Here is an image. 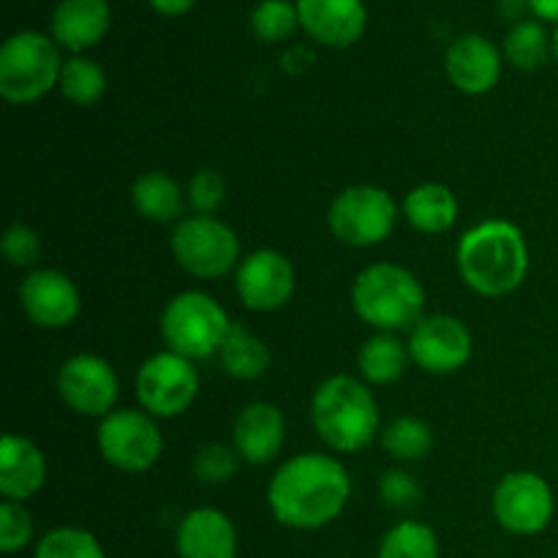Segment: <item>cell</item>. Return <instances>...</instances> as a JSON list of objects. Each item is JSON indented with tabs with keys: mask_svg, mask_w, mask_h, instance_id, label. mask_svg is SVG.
Here are the masks:
<instances>
[{
	"mask_svg": "<svg viewBox=\"0 0 558 558\" xmlns=\"http://www.w3.org/2000/svg\"><path fill=\"white\" fill-rule=\"evenodd\" d=\"M529 5L539 20L558 22V0H529Z\"/></svg>",
	"mask_w": 558,
	"mask_h": 558,
	"instance_id": "39",
	"label": "cell"
},
{
	"mask_svg": "<svg viewBox=\"0 0 558 558\" xmlns=\"http://www.w3.org/2000/svg\"><path fill=\"white\" fill-rule=\"evenodd\" d=\"M445 69L458 90L466 96H483L499 82L501 54L494 41L480 33H466L447 47Z\"/></svg>",
	"mask_w": 558,
	"mask_h": 558,
	"instance_id": "17",
	"label": "cell"
},
{
	"mask_svg": "<svg viewBox=\"0 0 558 558\" xmlns=\"http://www.w3.org/2000/svg\"><path fill=\"white\" fill-rule=\"evenodd\" d=\"M234 450L251 466H265L281 452L287 441V420L270 401H254L234 420Z\"/></svg>",
	"mask_w": 558,
	"mask_h": 558,
	"instance_id": "18",
	"label": "cell"
},
{
	"mask_svg": "<svg viewBox=\"0 0 558 558\" xmlns=\"http://www.w3.org/2000/svg\"><path fill=\"white\" fill-rule=\"evenodd\" d=\"M3 256L14 267H31L41 256V238L27 223H11L3 234Z\"/></svg>",
	"mask_w": 558,
	"mask_h": 558,
	"instance_id": "36",
	"label": "cell"
},
{
	"mask_svg": "<svg viewBox=\"0 0 558 558\" xmlns=\"http://www.w3.org/2000/svg\"><path fill=\"white\" fill-rule=\"evenodd\" d=\"M396 202L379 185H349L332 199L330 216H327L330 232L354 248L385 243L396 229Z\"/></svg>",
	"mask_w": 558,
	"mask_h": 558,
	"instance_id": "7",
	"label": "cell"
},
{
	"mask_svg": "<svg viewBox=\"0 0 558 558\" xmlns=\"http://www.w3.org/2000/svg\"><path fill=\"white\" fill-rule=\"evenodd\" d=\"M403 216L409 227L423 234H445L458 221V199L447 185L423 183L403 199Z\"/></svg>",
	"mask_w": 558,
	"mask_h": 558,
	"instance_id": "22",
	"label": "cell"
},
{
	"mask_svg": "<svg viewBox=\"0 0 558 558\" xmlns=\"http://www.w3.org/2000/svg\"><path fill=\"white\" fill-rule=\"evenodd\" d=\"M229 322L227 311L205 292H183L167 303L161 314V336L169 352L189 360H205L221 352Z\"/></svg>",
	"mask_w": 558,
	"mask_h": 558,
	"instance_id": "6",
	"label": "cell"
},
{
	"mask_svg": "<svg viewBox=\"0 0 558 558\" xmlns=\"http://www.w3.org/2000/svg\"><path fill=\"white\" fill-rule=\"evenodd\" d=\"M300 27L325 47H352L368 25L363 0H298Z\"/></svg>",
	"mask_w": 558,
	"mask_h": 558,
	"instance_id": "16",
	"label": "cell"
},
{
	"mask_svg": "<svg viewBox=\"0 0 558 558\" xmlns=\"http://www.w3.org/2000/svg\"><path fill=\"white\" fill-rule=\"evenodd\" d=\"M47 483V461L44 452L31 439L16 434H5L0 441V494L5 501H20L38 494Z\"/></svg>",
	"mask_w": 558,
	"mask_h": 558,
	"instance_id": "20",
	"label": "cell"
},
{
	"mask_svg": "<svg viewBox=\"0 0 558 558\" xmlns=\"http://www.w3.org/2000/svg\"><path fill=\"white\" fill-rule=\"evenodd\" d=\"M550 41H554V54H556V60H558V25H556L554 36H550Z\"/></svg>",
	"mask_w": 558,
	"mask_h": 558,
	"instance_id": "40",
	"label": "cell"
},
{
	"mask_svg": "<svg viewBox=\"0 0 558 558\" xmlns=\"http://www.w3.org/2000/svg\"><path fill=\"white\" fill-rule=\"evenodd\" d=\"M300 25L298 5L289 0H262L251 14V27L262 41H283L292 36Z\"/></svg>",
	"mask_w": 558,
	"mask_h": 558,
	"instance_id": "31",
	"label": "cell"
},
{
	"mask_svg": "<svg viewBox=\"0 0 558 558\" xmlns=\"http://www.w3.org/2000/svg\"><path fill=\"white\" fill-rule=\"evenodd\" d=\"M240 461H243V458H240V452L234 450V447L213 441V445H205L196 450L194 474L202 480V483L221 485V483H229V480L238 474Z\"/></svg>",
	"mask_w": 558,
	"mask_h": 558,
	"instance_id": "32",
	"label": "cell"
},
{
	"mask_svg": "<svg viewBox=\"0 0 558 558\" xmlns=\"http://www.w3.org/2000/svg\"><path fill=\"white\" fill-rule=\"evenodd\" d=\"M354 314L379 332H401L423 319L425 289L407 267L368 265L352 283Z\"/></svg>",
	"mask_w": 558,
	"mask_h": 558,
	"instance_id": "4",
	"label": "cell"
},
{
	"mask_svg": "<svg viewBox=\"0 0 558 558\" xmlns=\"http://www.w3.org/2000/svg\"><path fill=\"white\" fill-rule=\"evenodd\" d=\"M381 447L396 461H423L434 447V430L420 417H396L381 428Z\"/></svg>",
	"mask_w": 558,
	"mask_h": 558,
	"instance_id": "26",
	"label": "cell"
},
{
	"mask_svg": "<svg viewBox=\"0 0 558 558\" xmlns=\"http://www.w3.org/2000/svg\"><path fill=\"white\" fill-rule=\"evenodd\" d=\"M221 357L223 371H227L232 379H259L267 368H270V349L262 338H256L248 327L234 325L229 327L227 338H223V347L218 352Z\"/></svg>",
	"mask_w": 558,
	"mask_h": 558,
	"instance_id": "25",
	"label": "cell"
},
{
	"mask_svg": "<svg viewBox=\"0 0 558 558\" xmlns=\"http://www.w3.org/2000/svg\"><path fill=\"white\" fill-rule=\"evenodd\" d=\"M199 396V374L183 354L158 352L136 374V398L150 417H178Z\"/></svg>",
	"mask_w": 558,
	"mask_h": 558,
	"instance_id": "10",
	"label": "cell"
},
{
	"mask_svg": "<svg viewBox=\"0 0 558 558\" xmlns=\"http://www.w3.org/2000/svg\"><path fill=\"white\" fill-rule=\"evenodd\" d=\"M409 360H412L409 343H403L396 332H376L363 343L357 354L365 385H392L403 376Z\"/></svg>",
	"mask_w": 558,
	"mask_h": 558,
	"instance_id": "24",
	"label": "cell"
},
{
	"mask_svg": "<svg viewBox=\"0 0 558 558\" xmlns=\"http://www.w3.org/2000/svg\"><path fill=\"white\" fill-rule=\"evenodd\" d=\"M409 354L425 374H456L472 357V332L450 314L423 316L409 336Z\"/></svg>",
	"mask_w": 558,
	"mask_h": 558,
	"instance_id": "13",
	"label": "cell"
},
{
	"mask_svg": "<svg viewBox=\"0 0 558 558\" xmlns=\"http://www.w3.org/2000/svg\"><path fill=\"white\" fill-rule=\"evenodd\" d=\"M490 507H494V518L501 529H507L510 534H521V537H532L550 526L556 499L548 480L539 477L537 472H512L496 485Z\"/></svg>",
	"mask_w": 558,
	"mask_h": 558,
	"instance_id": "11",
	"label": "cell"
},
{
	"mask_svg": "<svg viewBox=\"0 0 558 558\" xmlns=\"http://www.w3.org/2000/svg\"><path fill=\"white\" fill-rule=\"evenodd\" d=\"M33 539V518L20 501H3L0 505V550L16 554Z\"/></svg>",
	"mask_w": 558,
	"mask_h": 558,
	"instance_id": "33",
	"label": "cell"
},
{
	"mask_svg": "<svg viewBox=\"0 0 558 558\" xmlns=\"http://www.w3.org/2000/svg\"><path fill=\"white\" fill-rule=\"evenodd\" d=\"M532 9L529 5V0H499V14L505 16V20H512V25L515 22H523V14Z\"/></svg>",
	"mask_w": 558,
	"mask_h": 558,
	"instance_id": "37",
	"label": "cell"
},
{
	"mask_svg": "<svg viewBox=\"0 0 558 558\" xmlns=\"http://www.w3.org/2000/svg\"><path fill=\"white\" fill-rule=\"evenodd\" d=\"M58 44L36 31H20L0 47V96L9 104H33L60 82Z\"/></svg>",
	"mask_w": 558,
	"mask_h": 558,
	"instance_id": "5",
	"label": "cell"
},
{
	"mask_svg": "<svg viewBox=\"0 0 558 558\" xmlns=\"http://www.w3.org/2000/svg\"><path fill=\"white\" fill-rule=\"evenodd\" d=\"M194 3L196 0H150L153 9L161 11V14H167V16L185 14V11H189Z\"/></svg>",
	"mask_w": 558,
	"mask_h": 558,
	"instance_id": "38",
	"label": "cell"
},
{
	"mask_svg": "<svg viewBox=\"0 0 558 558\" xmlns=\"http://www.w3.org/2000/svg\"><path fill=\"white\" fill-rule=\"evenodd\" d=\"M172 254L194 278H221L240 262V240L232 229L213 216H191L178 221L172 232Z\"/></svg>",
	"mask_w": 558,
	"mask_h": 558,
	"instance_id": "8",
	"label": "cell"
},
{
	"mask_svg": "<svg viewBox=\"0 0 558 558\" xmlns=\"http://www.w3.org/2000/svg\"><path fill=\"white\" fill-rule=\"evenodd\" d=\"M109 20L107 0H60L52 11V36L60 47L82 52L107 36Z\"/></svg>",
	"mask_w": 558,
	"mask_h": 558,
	"instance_id": "21",
	"label": "cell"
},
{
	"mask_svg": "<svg viewBox=\"0 0 558 558\" xmlns=\"http://www.w3.org/2000/svg\"><path fill=\"white\" fill-rule=\"evenodd\" d=\"M379 496L387 510H412L423 499V488H420V483L409 472L390 469V472L381 474Z\"/></svg>",
	"mask_w": 558,
	"mask_h": 558,
	"instance_id": "34",
	"label": "cell"
},
{
	"mask_svg": "<svg viewBox=\"0 0 558 558\" xmlns=\"http://www.w3.org/2000/svg\"><path fill=\"white\" fill-rule=\"evenodd\" d=\"M63 98H69L76 107H90L98 98L107 93V74L96 60L85 58V54H74V58L63 60L58 82Z\"/></svg>",
	"mask_w": 558,
	"mask_h": 558,
	"instance_id": "28",
	"label": "cell"
},
{
	"mask_svg": "<svg viewBox=\"0 0 558 558\" xmlns=\"http://www.w3.org/2000/svg\"><path fill=\"white\" fill-rule=\"evenodd\" d=\"M223 196H227V183L218 172L213 169H202L194 178L189 180V191H185V199L194 207L196 216H213L218 207L223 205Z\"/></svg>",
	"mask_w": 558,
	"mask_h": 558,
	"instance_id": "35",
	"label": "cell"
},
{
	"mask_svg": "<svg viewBox=\"0 0 558 558\" xmlns=\"http://www.w3.org/2000/svg\"><path fill=\"white\" fill-rule=\"evenodd\" d=\"M349 496V472L341 461L322 452L289 458L267 485V505L276 521L298 532H316L336 521L347 510Z\"/></svg>",
	"mask_w": 558,
	"mask_h": 558,
	"instance_id": "1",
	"label": "cell"
},
{
	"mask_svg": "<svg viewBox=\"0 0 558 558\" xmlns=\"http://www.w3.org/2000/svg\"><path fill=\"white\" fill-rule=\"evenodd\" d=\"M131 199L140 210L142 218L153 223H174L183 221V205L185 194L180 191L178 180L169 178L167 172H145L136 178L134 189H131Z\"/></svg>",
	"mask_w": 558,
	"mask_h": 558,
	"instance_id": "23",
	"label": "cell"
},
{
	"mask_svg": "<svg viewBox=\"0 0 558 558\" xmlns=\"http://www.w3.org/2000/svg\"><path fill=\"white\" fill-rule=\"evenodd\" d=\"M22 311L44 330H63L80 316V289L60 270H33L20 287Z\"/></svg>",
	"mask_w": 558,
	"mask_h": 558,
	"instance_id": "15",
	"label": "cell"
},
{
	"mask_svg": "<svg viewBox=\"0 0 558 558\" xmlns=\"http://www.w3.org/2000/svg\"><path fill=\"white\" fill-rule=\"evenodd\" d=\"M311 420L330 450L360 452L379 434V403L368 385L354 376H330L311 401Z\"/></svg>",
	"mask_w": 558,
	"mask_h": 558,
	"instance_id": "3",
	"label": "cell"
},
{
	"mask_svg": "<svg viewBox=\"0 0 558 558\" xmlns=\"http://www.w3.org/2000/svg\"><path fill=\"white\" fill-rule=\"evenodd\" d=\"M98 450L109 466L129 474H142L158 463L163 436L156 417L140 409H118L98 425Z\"/></svg>",
	"mask_w": 558,
	"mask_h": 558,
	"instance_id": "9",
	"label": "cell"
},
{
	"mask_svg": "<svg viewBox=\"0 0 558 558\" xmlns=\"http://www.w3.org/2000/svg\"><path fill=\"white\" fill-rule=\"evenodd\" d=\"M379 558H439V537L420 521H401L379 543Z\"/></svg>",
	"mask_w": 558,
	"mask_h": 558,
	"instance_id": "29",
	"label": "cell"
},
{
	"mask_svg": "<svg viewBox=\"0 0 558 558\" xmlns=\"http://www.w3.org/2000/svg\"><path fill=\"white\" fill-rule=\"evenodd\" d=\"M120 381L112 365L96 354H74L58 371V392L71 412L107 417L118 401Z\"/></svg>",
	"mask_w": 558,
	"mask_h": 558,
	"instance_id": "12",
	"label": "cell"
},
{
	"mask_svg": "<svg viewBox=\"0 0 558 558\" xmlns=\"http://www.w3.org/2000/svg\"><path fill=\"white\" fill-rule=\"evenodd\" d=\"M458 272L472 292L483 298H505L529 276V245L521 229L510 221H483L458 243Z\"/></svg>",
	"mask_w": 558,
	"mask_h": 558,
	"instance_id": "2",
	"label": "cell"
},
{
	"mask_svg": "<svg viewBox=\"0 0 558 558\" xmlns=\"http://www.w3.org/2000/svg\"><path fill=\"white\" fill-rule=\"evenodd\" d=\"M174 545L180 558H238L240 543L229 515L213 507H199L180 521Z\"/></svg>",
	"mask_w": 558,
	"mask_h": 558,
	"instance_id": "19",
	"label": "cell"
},
{
	"mask_svg": "<svg viewBox=\"0 0 558 558\" xmlns=\"http://www.w3.org/2000/svg\"><path fill=\"white\" fill-rule=\"evenodd\" d=\"M33 558H107V554L85 529L58 526L38 539Z\"/></svg>",
	"mask_w": 558,
	"mask_h": 558,
	"instance_id": "30",
	"label": "cell"
},
{
	"mask_svg": "<svg viewBox=\"0 0 558 558\" xmlns=\"http://www.w3.org/2000/svg\"><path fill=\"white\" fill-rule=\"evenodd\" d=\"M554 52V41L545 33L539 20H523L507 31L505 36V58L510 60L515 69L534 71L548 60Z\"/></svg>",
	"mask_w": 558,
	"mask_h": 558,
	"instance_id": "27",
	"label": "cell"
},
{
	"mask_svg": "<svg viewBox=\"0 0 558 558\" xmlns=\"http://www.w3.org/2000/svg\"><path fill=\"white\" fill-rule=\"evenodd\" d=\"M234 289L245 308L278 311L289 303L294 292V267L281 251L259 248L245 256L234 272Z\"/></svg>",
	"mask_w": 558,
	"mask_h": 558,
	"instance_id": "14",
	"label": "cell"
}]
</instances>
